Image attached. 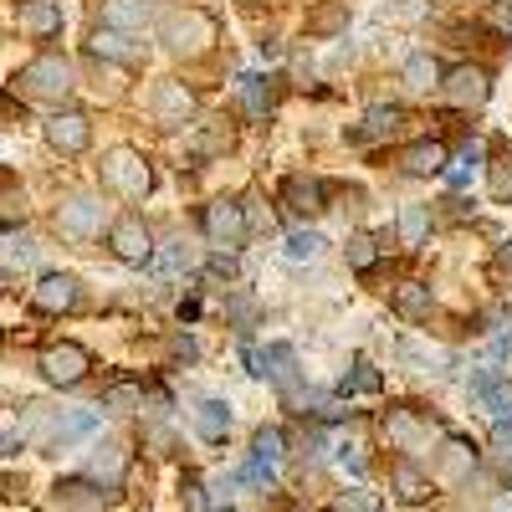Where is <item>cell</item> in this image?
<instances>
[{"label": "cell", "mask_w": 512, "mask_h": 512, "mask_svg": "<svg viewBox=\"0 0 512 512\" xmlns=\"http://www.w3.org/2000/svg\"><path fill=\"white\" fill-rule=\"evenodd\" d=\"M98 180H103V190H113L123 200H144L154 190V169L139 149H108L98 164Z\"/></svg>", "instance_id": "obj_1"}, {"label": "cell", "mask_w": 512, "mask_h": 512, "mask_svg": "<svg viewBox=\"0 0 512 512\" xmlns=\"http://www.w3.org/2000/svg\"><path fill=\"white\" fill-rule=\"evenodd\" d=\"M16 88H21L26 98H36V103H62L77 82H72L67 57H36V62H26V67L16 72Z\"/></svg>", "instance_id": "obj_2"}, {"label": "cell", "mask_w": 512, "mask_h": 512, "mask_svg": "<svg viewBox=\"0 0 512 512\" xmlns=\"http://www.w3.org/2000/svg\"><path fill=\"white\" fill-rule=\"evenodd\" d=\"M159 41H164V47L175 52V57H200L210 41H216V21H210L205 11H180V16L164 21Z\"/></svg>", "instance_id": "obj_3"}, {"label": "cell", "mask_w": 512, "mask_h": 512, "mask_svg": "<svg viewBox=\"0 0 512 512\" xmlns=\"http://www.w3.org/2000/svg\"><path fill=\"white\" fill-rule=\"evenodd\" d=\"M282 456H287V441H282V431L262 425V431H256V441H251V461L241 466V477H236V482H251V487H272V482H277V466H282Z\"/></svg>", "instance_id": "obj_4"}, {"label": "cell", "mask_w": 512, "mask_h": 512, "mask_svg": "<svg viewBox=\"0 0 512 512\" xmlns=\"http://www.w3.org/2000/svg\"><path fill=\"white\" fill-rule=\"evenodd\" d=\"M246 364H251V374L256 379H272L277 390H297V354H292V344H267V349H246Z\"/></svg>", "instance_id": "obj_5"}, {"label": "cell", "mask_w": 512, "mask_h": 512, "mask_svg": "<svg viewBox=\"0 0 512 512\" xmlns=\"http://www.w3.org/2000/svg\"><path fill=\"white\" fill-rule=\"evenodd\" d=\"M441 93H446L451 108H482V103L492 98V77H487L482 67H472V62H461V67L446 72Z\"/></svg>", "instance_id": "obj_6"}, {"label": "cell", "mask_w": 512, "mask_h": 512, "mask_svg": "<svg viewBox=\"0 0 512 512\" xmlns=\"http://www.w3.org/2000/svg\"><path fill=\"white\" fill-rule=\"evenodd\" d=\"M93 369V354L82 344H52L47 354H41V374H47L52 384H62V390H72V384H82Z\"/></svg>", "instance_id": "obj_7"}, {"label": "cell", "mask_w": 512, "mask_h": 512, "mask_svg": "<svg viewBox=\"0 0 512 512\" xmlns=\"http://www.w3.org/2000/svg\"><path fill=\"white\" fill-rule=\"evenodd\" d=\"M246 231H251V221H246V205H241V200L205 205V236L216 241V246H241Z\"/></svg>", "instance_id": "obj_8"}, {"label": "cell", "mask_w": 512, "mask_h": 512, "mask_svg": "<svg viewBox=\"0 0 512 512\" xmlns=\"http://www.w3.org/2000/svg\"><path fill=\"white\" fill-rule=\"evenodd\" d=\"M195 93L185 88V82H159V88L149 93V113L164 123V128H185L195 118Z\"/></svg>", "instance_id": "obj_9"}, {"label": "cell", "mask_w": 512, "mask_h": 512, "mask_svg": "<svg viewBox=\"0 0 512 512\" xmlns=\"http://www.w3.org/2000/svg\"><path fill=\"white\" fill-rule=\"evenodd\" d=\"M41 128H47V144H52L57 154H82V149L93 144V123H88V113H72V108L52 113Z\"/></svg>", "instance_id": "obj_10"}, {"label": "cell", "mask_w": 512, "mask_h": 512, "mask_svg": "<svg viewBox=\"0 0 512 512\" xmlns=\"http://www.w3.org/2000/svg\"><path fill=\"white\" fill-rule=\"evenodd\" d=\"M108 246L118 251V262H128V267H144L149 256H154L149 226H144L139 216H118V221H113V231H108Z\"/></svg>", "instance_id": "obj_11"}, {"label": "cell", "mask_w": 512, "mask_h": 512, "mask_svg": "<svg viewBox=\"0 0 512 512\" xmlns=\"http://www.w3.org/2000/svg\"><path fill=\"white\" fill-rule=\"evenodd\" d=\"M57 226H62V236H77V241L98 236V231H103V200H93V195H72V200H62Z\"/></svg>", "instance_id": "obj_12"}, {"label": "cell", "mask_w": 512, "mask_h": 512, "mask_svg": "<svg viewBox=\"0 0 512 512\" xmlns=\"http://www.w3.org/2000/svg\"><path fill=\"white\" fill-rule=\"evenodd\" d=\"M477 472V446L472 441H461V436H451L446 446H441V456H436V482L441 487H456V482H466V477H472Z\"/></svg>", "instance_id": "obj_13"}, {"label": "cell", "mask_w": 512, "mask_h": 512, "mask_svg": "<svg viewBox=\"0 0 512 512\" xmlns=\"http://www.w3.org/2000/svg\"><path fill=\"white\" fill-rule=\"evenodd\" d=\"M282 200H287V210H297V216H318V210H328V190L313 175H287L282 180Z\"/></svg>", "instance_id": "obj_14"}, {"label": "cell", "mask_w": 512, "mask_h": 512, "mask_svg": "<svg viewBox=\"0 0 512 512\" xmlns=\"http://www.w3.org/2000/svg\"><path fill=\"white\" fill-rule=\"evenodd\" d=\"M472 400H477L482 410H492V415H512V379L497 374V369L472 374Z\"/></svg>", "instance_id": "obj_15"}, {"label": "cell", "mask_w": 512, "mask_h": 512, "mask_svg": "<svg viewBox=\"0 0 512 512\" xmlns=\"http://www.w3.org/2000/svg\"><path fill=\"white\" fill-rule=\"evenodd\" d=\"M31 303H36L41 313H67V308L77 303V282H72L67 272H47V277L31 287Z\"/></svg>", "instance_id": "obj_16"}, {"label": "cell", "mask_w": 512, "mask_h": 512, "mask_svg": "<svg viewBox=\"0 0 512 512\" xmlns=\"http://www.w3.org/2000/svg\"><path fill=\"white\" fill-rule=\"evenodd\" d=\"M52 507L57 512H103V492H98V482L88 477V482H57L52 487Z\"/></svg>", "instance_id": "obj_17"}, {"label": "cell", "mask_w": 512, "mask_h": 512, "mask_svg": "<svg viewBox=\"0 0 512 512\" xmlns=\"http://www.w3.org/2000/svg\"><path fill=\"white\" fill-rule=\"evenodd\" d=\"M400 123H405V108H400V103H374V108L364 113V123L354 128V139H359V144L390 139V134H400Z\"/></svg>", "instance_id": "obj_18"}, {"label": "cell", "mask_w": 512, "mask_h": 512, "mask_svg": "<svg viewBox=\"0 0 512 512\" xmlns=\"http://www.w3.org/2000/svg\"><path fill=\"white\" fill-rule=\"evenodd\" d=\"M384 441H390L395 451H415L425 441V420L415 410H390L384 415Z\"/></svg>", "instance_id": "obj_19"}, {"label": "cell", "mask_w": 512, "mask_h": 512, "mask_svg": "<svg viewBox=\"0 0 512 512\" xmlns=\"http://www.w3.org/2000/svg\"><path fill=\"white\" fill-rule=\"evenodd\" d=\"M236 93H241V108H246L251 118H267L272 103H277L272 77H256V72H241V77H236Z\"/></svg>", "instance_id": "obj_20"}, {"label": "cell", "mask_w": 512, "mask_h": 512, "mask_svg": "<svg viewBox=\"0 0 512 512\" xmlns=\"http://www.w3.org/2000/svg\"><path fill=\"white\" fill-rule=\"evenodd\" d=\"M195 436L200 441H226L231 436V405L226 400H200L195 405Z\"/></svg>", "instance_id": "obj_21"}, {"label": "cell", "mask_w": 512, "mask_h": 512, "mask_svg": "<svg viewBox=\"0 0 512 512\" xmlns=\"http://www.w3.org/2000/svg\"><path fill=\"white\" fill-rule=\"evenodd\" d=\"M405 169H410V175H446V169H451L446 144H441V139H420V144H410V149H405Z\"/></svg>", "instance_id": "obj_22"}, {"label": "cell", "mask_w": 512, "mask_h": 512, "mask_svg": "<svg viewBox=\"0 0 512 512\" xmlns=\"http://www.w3.org/2000/svg\"><path fill=\"white\" fill-rule=\"evenodd\" d=\"M123 472H128V451H123L118 441L93 446V466H88V477H93V482L113 487V482H123Z\"/></svg>", "instance_id": "obj_23"}, {"label": "cell", "mask_w": 512, "mask_h": 512, "mask_svg": "<svg viewBox=\"0 0 512 512\" xmlns=\"http://www.w3.org/2000/svg\"><path fill=\"white\" fill-rule=\"evenodd\" d=\"M349 31V6L344 0H323V6L308 11V36L328 41V36H344Z\"/></svg>", "instance_id": "obj_24"}, {"label": "cell", "mask_w": 512, "mask_h": 512, "mask_svg": "<svg viewBox=\"0 0 512 512\" xmlns=\"http://www.w3.org/2000/svg\"><path fill=\"white\" fill-rule=\"evenodd\" d=\"M21 26L31 36H57L62 31V6H57V0H26V6H21Z\"/></svg>", "instance_id": "obj_25"}, {"label": "cell", "mask_w": 512, "mask_h": 512, "mask_svg": "<svg viewBox=\"0 0 512 512\" xmlns=\"http://www.w3.org/2000/svg\"><path fill=\"white\" fill-rule=\"evenodd\" d=\"M93 431H98V415H93V410H77V415H62V420L52 425V441H47V446H52V451H67L72 441L93 436Z\"/></svg>", "instance_id": "obj_26"}, {"label": "cell", "mask_w": 512, "mask_h": 512, "mask_svg": "<svg viewBox=\"0 0 512 512\" xmlns=\"http://www.w3.org/2000/svg\"><path fill=\"white\" fill-rule=\"evenodd\" d=\"M379 390H384V374H379L369 359H354V369L338 379V395H344V400H354V395H379Z\"/></svg>", "instance_id": "obj_27"}, {"label": "cell", "mask_w": 512, "mask_h": 512, "mask_svg": "<svg viewBox=\"0 0 512 512\" xmlns=\"http://www.w3.org/2000/svg\"><path fill=\"white\" fill-rule=\"evenodd\" d=\"M93 52H98V57H113V62H134V57H139L134 31H118V26H108V21H103V31L93 36Z\"/></svg>", "instance_id": "obj_28"}, {"label": "cell", "mask_w": 512, "mask_h": 512, "mask_svg": "<svg viewBox=\"0 0 512 512\" xmlns=\"http://www.w3.org/2000/svg\"><path fill=\"white\" fill-rule=\"evenodd\" d=\"M441 82H446V72H441L436 57L420 52V57L405 62V88H410V93H431V88H441Z\"/></svg>", "instance_id": "obj_29"}, {"label": "cell", "mask_w": 512, "mask_h": 512, "mask_svg": "<svg viewBox=\"0 0 512 512\" xmlns=\"http://www.w3.org/2000/svg\"><path fill=\"white\" fill-rule=\"evenodd\" d=\"M431 303H436V297H431L425 282H400L395 287V313L400 318H431Z\"/></svg>", "instance_id": "obj_30"}, {"label": "cell", "mask_w": 512, "mask_h": 512, "mask_svg": "<svg viewBox=\"0 0 512 512\" xmlns=\"http://www.w3.org/2000/svg\"><path fill=\"white\" fill-rule=\"evenodd\" d=\"M487 190H492V200H512V144H497V149H492Z\"/></svg>", "instance_id": "obj_31"}, {"label": "cell", "mask_w": 512, "mask_h": 512, "mask_svg": "<svg viewBox=\"0 0 512 512\" xmlns=\"http://www.w3.org/2000/svg\"><path fill=\"white\" fill-rule=\"evenodd\" d=\"M103 410H113V415L144 410V384H134V379H113L108 390H103Z\"/></svg>", "instance_id": "obj_32"}, {"label": "cell", "mask_w": 512, "mask_h": 512, "mask_svg": "<svg viewBox=\"0 0 512 512\" xmlns=\"http://www.w3.org/2000/svg\"><path fill=\"white\" fill-rule=\"evenodd\" d=\"M103 21L118 26V31H144L149 26V6H144V0H108Z\"/></svg>", "instance_id": "obj_33"}, {"label": "cell", "mask_w": 512, "mask_h": 512, "mask_svg": "<svg viewBox=\"0 0 512 512\" xmlns=\"http://www.w3.org/2000/svg\"><path fill=\"white\" fill-rule=\"evenodd\" d=\"M431 482H436V477H420L410 461L395 466V497H400V502H425V497H431Z\"/></svg>", "instance_id": "obj_34"}, {"label": "cell", "mask_w": 512, "mask_h": 512, "mask_svg": "<svg viewBox=\"0 0 512 512\" xmlns=\"http://www.w3.org/2000/svg\"><path fill=\"white\" fill-rule=\"evenodd\" d=\"M425 236H431V210H425V205H405L400 210V246H420Z\"/></svg>", "instance_id": "obj_35"}, {"label": "cell", "mask_w": 512, "mask_h": 512, "mask_svg": "<svg viewBox=\"0 0 512 512\" xmlns=\"http://www.w3.org/2000/svg\"><path fill=\"white\" fill-rule=\"evenodd\" d=\"M323 236L318 231H292L287 236V262H318V256H323Z\"/></svg>", "instance_id": "obj_36"}, {"label": "cell", "mask_w": 512, "mask_h": 512, "mask_svg": "<svg viewBox=\"0 0 512 512\" xmlns=\"http://www.w3.org/2000/svg\"><path fill=\"white\" fill-rule=\"evenodd\" d=\"M344 251H349V267H354V272H369V267L379 262V241H374L369 231L349 236V246H344Z\"/></svg>", "instance_id": "obj_37"}, {"label": "cell", "mask_w": 512, "mask_h": 512, "mask_svg": "<svg viewBox=\"0 0 512 512\" xmlns=\"http://www.w3.org/2000/svg\"><path fill=\"white\" fill-rule=\"evenodd\" d=\"M477 164H482V149H477V144H466V149L456 154V164L446 169V185H451V190H461L466 180L477 175Z\"/></svg>", "instance_id": "obj_38"}, {"label": "cell", "mask_w": 512, "mask_h": 512, "mask_svg": "<svg viewBox=\"0 0 512 512\" xmlns=\"http://www.w3.org/2000/svg\"><path fill=\"white\" fill-rule=\"evenodd\" d=\"M0 256H6V272H16V267H26V262H31V256H36V246H31L26 236H16V231H6V251H0Z\"/></svg>", "instance_id": "obj_39"}, {"label": "cell", "mask_w": 512, "mask_h": 512, "mask_svg": "<svg viewBox=\"0 0 512 512\" xmlns=\"http://www.w3.org/2000/svg\"><path fill=\"white\" fill-rule=\"evenodd\" d=\"M400 359H405V364H420V369H431V364H446V354H436V349L415 344V338H400Z\"/></svg>", "instance_id": "obj_40"}, {"label": "cell", "mask_w": 512, "mask_h": 512, "mask_svg": "<svg viewBox=\"0 0 512 512\" xmlns=\"http://www.w3.org/2000/svg\"><path fill=\"white\" fill-rule=\"evenodd\" d=\"M487 26L512 41V0H492V6H487Z\"/></svg>", "instance_id": "obj_41"}, {"label": "cell", "mask_w": 512, "mask_h": 512, "mask_svg": "<svg viewBox=\"0 0 512 512\" xmlns=\"http://www.w3.org/2000/svg\"><path fill=\"white\" fill-rule=\"evenodd\" d=\"M333 461H338V472H349V477H364V456H359V446H349V441H344V446H338V456H333Z\"/></svg>", "instance_id": "obj_42"}, {"label": "cell", "mask_w": 512, "mask_h": 512, "mask_svg": "<svg viewBox=\"0 0 512 512\" xmlns=\"http://www.w3.org/2000/svg\"><path fill=\"white\" fill-rule=\"evenodd\" d=\"M180 492H185V512H205V507H210V497H205V482H200V477H185V487H180Z\"/></svg>", "instance_id": "obj_43"}, {"label": "cell", "mask_w": 512, "mask_h": 512, "mask_svg": "<svg viewBox=\"0 0 512 512\" xmlns=\"http://www.w3.org/2000/svg\"><path fill=\"white\" fill-rule=\"evenodd\" d=\"M205 267H210V277H226V282H231V277L241 272V267H236V256H231V246H226V251H216V256H210V262H205Z\"/></svg>", "instance_id": "obj_44"}, {"label": "cell", "mask_w": 512, "mask_h": 512, "mask_svg": "<svg viewBox=\"0 0 512 512\" xmlns=\"http://www.w3.org/2000/svg\"><path fill=\"white\" fill-rule=\"evenodd\" d=\"M241 205H246V221H251V226H262V231H272V210H262V200H256V195H246Z\"/></svg>", "instance_id": "obj_45"}, {"label": "cell", "mask_w": 512, "mask_h": 512, "mask_svg": "<svg viewBox=\"0 0 512 512\" xmlns=\"http://www.w3.org/2000/svg\"><path fill=\"white\" fill-rule=\"evenodd\" d=\"M221 149H231V134H200L195 139V154L205 159V154H221Z\"/></svg>", "instance_id": "obj_46"}, {"label": "cell", "mask_w": 512, "mask_h": 512, "mask_svg": "<svg viewBox=\"0 0 512 512\" xmlns=\"http://www.w3.org/2000/svg\"><path fill=\"white\" fill-rule=\"evenodd\" d=\"M333 512H374V502L364 492H344V497L333 502Z\"/></svg>", "instance_id": "obj_47"}, {"label": "cell", "mask_w": 512, "mask_h": 512, "mask_svg": "<svg viewBox=\"0 0 512 512\" xmlns=\"http://www.w3.org/2000/svg\"><path fill=\"white\" fill-rule=\"evenodd\" d=\"M497 446H512V415H497V431H492Z\"/></svg>", "instance_id": "obj_48"}, {"label": "cell", "mask_w": 512, "mask_h": 512, "mask_svg": "<svg viewBox=\"0 0 512 512\" xmlns=\"http://www.w3.org/2000/svg\"><path fill=\"white\" fill-rule=\"evenodd\" d=\"M175 354H180V359H195V354H200L195 338H175Z\"/></svg>", "instance_id": "obj_49"}, {"label": "cell", "mask_w": 512, "mask_h": 512, "mask_svg": "<svg viewBox=\"0 0 512 512\" xmlns=\"http://www.w3.org/2000/svg\"><path fill=\"white\" fill-rule=\"evenodd\" d=\"M492 512H512V487H507V492H502V497L492 502Z\"/></svg>", "instance_id": "obj_50"}, {"label": "cell", "mask_w": 512, "mask_h": 512, "mask_svg": "<svg viewBox=\"0 0 512 512\" xmlns=\"http://www.w3.org/2000/svg\"><path fill=\"white\" fill-rule=\"evenodd\" d=\"M502 349H507V359H512V333H507V344H502Z\"/></svg>", "instance_id": "obj_51"}, {"label": "cell", "mask_w": 512, "mask_h": 512, "mask_svg": "<svg viewBox=\"0 0 512 512\" xmlns=\"http://www.w3.org/2000/svg\"><path fill=\"white\" fill-rule=\"evenodd\" d=\"M441 512H461V507H441Z\"/></svg>", "instance_id": "obj_52"}]
</instances>
